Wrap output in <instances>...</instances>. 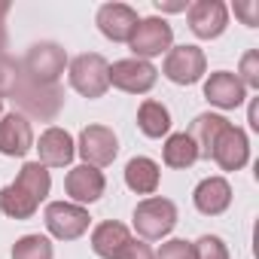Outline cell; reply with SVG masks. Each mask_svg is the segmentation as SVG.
<instances>
[{"mask_svg":"<svg viewBox=\"0 0 259 259\" xmlns=\"http://www.w3.org/2000/svg\"><path fill=\"white\" fill-rule=\"evenodd\" d=\"M52 177L40 162L22 165L19 177L0 189V213H7L13 220H31L40 207V201L49 195Z\"/></svg>","mask_w":259,"mask_h":259,"instance_id":"cell-1","label":"cell"},{"mask_svg":"<svg viewBox=\"0 0 259 259\" xmlns=\"http://www.w3.org/2000/svg\"><path fill=\"white\" fill-rule=\"evenodd\" d=\"M13 101L28 116H34L40 122H52L61 113V107H64V92L58 89V82L55 85H37V82H28L22 76L16 92H13Z\"/></svg>","mask_w":259,"mask_h":259,"instance_id":"cell-2","label":"cell"},{"mask_svg":"<svg viewBox=\"0 0 259 259\" xmlns=\"http://www.w3.org/2000/svg\"><path fill=\"white\" fill-rule=\"evenodd\" d=\"M64 64H67V52L58 43H37L28 49L22 61V76L37 85H55L58 76L64 73Z\"/></svg>","mask_w":259,"mask_h":259,"instance_id":"cell-3","label":"cell"},{"mask_svg":"<svg viewBox=\"0 0 259 259\" xmlns=\"http://www.w3.org/2000/svg\"><path fill=\"white\" fill-rule=\"evenodd\" d=\"M174 226H177V207H174L171 198L153 195V198H144V201L135 207V229H138V235L147 238V241L165 238Z\"/></svg>","mask_w":259,"mask_h":259,"instance_id":"cell-4","label":"cell"},{"mask_svg":"<svg viewBox=\"0 0 259 259\" xmlns=\"http://www.w3.org/2000/svg\"><path fill=\"white\" fill-rule=\"evenodd\" d=\"M70 85L82 98H101L110 89V64L98 52H85L70 61Z\"/></svg>","mask_w":259,"mask_h":259,"instance_id":"cell-5","label":"cell"},{"mask_svg":"<svg viewBox=\"0 0 259 259\" xmlns=\"http://www.w3.org/2000/svg\"><path fill=\"white\" fill-rule=\"evenodd\" d=\"M46 229L58 238V241H76L79 235L89 232V210L82 204H70V201H52L46 204Z\"/></svg>","mask_w":259,"mask_h":259,"instance_id":"cell-6","label":"cell"},{"mask_svg":"<svg viewBox=\"0 0 259 259\" xmlns=\"http://www.w3.org/2000/svg\"><path fill=\"white\" fill-rule=\"evenodd\" d=\"M159 79V70L144 58H122L110 67V85L128 95H147Z\"/></svg>","mask_w":259,"mask_h":259,"instance_id":"cell-7","label":"cell"},{"mask_svg":"<svg viewBox=\"0 0 259 259\" xmlns=\"http://www.w3.org/2000/svg\"><path fill=\"white\" fill-rule=\"evenodd\" d=\"M76 153L85 159V165L104 168V165H110V162L116 159L119 141H116V135L110 132L107 125H89V128H82V135H79Z\"/></svg>","mask_w":259,"mask_h":259,"instance_id":"cell-8","label":"cell"},{"mask_svg":"<svg viewBox=\"0 0 259 259\" xmlns=\"http://www.w3.org/2000/svg\"><path fill=\"white\" fill-rule=\"evenodd\" d=\"M207 58L198 46H174L165 58V76L177 85H192L204 76Z\"/></svg>","mask_w":259,"mask_h":259,"instance_id":"cell-9","label":"cell"},{"mask_svg":"<svg viewBox=\"0 0 259 259\" xmlns=\"http://www.w3.org/2000/svg\"><path fill=\"white\" fill-rule=\"evenodd\" d=\"M171 40H174V31L165 19H144L135 31V37L128 40L135 49V58H153V55H162L165 49H171Z\"/></svg>","mask_w":259,"mask_h":259,"instance_id":"cell-10","label":"cell"},{"mask_svg":"<svg viewBox=\"0 0 259 259\" xmlns=\"http://www.w3.org/2000/svg\"><path fill=\"white\" fill-rule=\"evenodd\" d=\"M210 159L223 168V171H241L250 159V144H247V135L241 128H235L232 122L220 132L217 144H213V153Z\"/></svg>","mask_w":259,"mask_h":259,"instance_id":"cell-11","label":"cell"},{"mask_svg":"<svg viewBox=\"0 0 259 259\" xmlns=\"http://www.w3.org/2000/svg\"><path fill=\"white\" fill-rule=\"evenodd\" d=\"M138 25H141L138 13L125 4H104L98 10V31L113 43H128L135 37Z\"/></svg>","mask_w":259,"mask_h":259,"instance_id":"cell-12","label":"cell"},{"mask_svg":"<svg viewBox=\"0 0 259 259\" xmlns=\"http://www.w3.org/2000/svg\"><path fill=\"white\" fill-rule=\"evenodd\" d=\"M229 25V10L223 0H195L189 7V28L201 40H213L226 31Z\"/></svg>","mask_w":259,"mask_h":259,"instance_id":"cell-13","label":"cell"},{"mask_svg":"<svg viewBox=\"0 0 259 259\" xmlns=\"http://www.w3.org/2000/svg\"><path fill=\"white\" fill-rule=\"evenodd\" d=\"M64 189H67V195H70L76 204H92V201H98V198L104 195L107 180H104V174H101L98 168H92V165H76V168L67 171Z\"/></svg>","mask_w":259,"mask_h":259,"instance_id":"cell-14","label":"cell"},{"mask_svg":"<svg viewBox=\"0 0 259 259\" xmlns=\"http://www.w3.org/2000/svg\"><path fill=\"white\" fill-rule=\"evenodd\" d=\"M204 98H207L213 107H220V110H235V107L244 104L247 89H244V82L238 79V73L217 70V73H210V79L204 82Z\"/></svg>","mask_w":259,"mask_h":259,"instance_id":"cell-15","label":"cell"},{"mask_svg":"<svg viewBox=\"0 0 259 259\" xmlns=\"http://www.w3.org/2000/svg\"><path fill=\"white\" fill-rule=\"evenodd\" d=\"M34 147L31 122L22 113H10L0 119V153L4 156H25Z\"/></svg>","mask_w":259,"mask_h":259,"instance_id":"cell-16","label":"cell"},{"mask_svg":"<svg viewBox=\"0 0 259 259\" xmlns=\"http://www.w3.org/2000/svg\"><path fill=\"white\" fill-rule=\"evenodd\" d=\"M40 165L43 168H64L70 165L76 147H73V138L64 132V128H46V132L40 135Z\"/></svg>","mask_w":259,"mask_h":259,"instance_id":"cell-17","label":"cell"},{"mask_svg":"<svg viewBox=\"0 0 259 259\" xmlns=\"http://www.w3.org/2000/svg\"><path fill=\"white\" fill-rule=\"evenodd\" d=\"M192 201L204 217H220L232 204V186H229L226 177H207V180H201L195 186Z\"/></svg>","mask_w":259,"mask_h":259,"instance_id":"cell-18","label":"cell"},{"mask_svg":"<svg viewBox=\"0 0 259 259\" xmlns=\"http://www.w3.org/2000/svg\"><path fill=\"white\" fill-rule=\"evenodd\" d=\"M229 125V119L226 116H220V113H201V116H195V122L189 125V138H192V144H195V150H198V159H210V153H213V144H217V138H220V132Z\"/></svg>","mask_w":259,"mask_h":259,"instance_id":"cell-19","label":"cell"},{"mask_svg":"<svg viewBox=\"0 0 259 259\" xmlns=\"http://www.w3.org/2000/svg\"><path fill=\"white\" fill-rule=\"evenodd\" d=\"M128 241H132V232L116 220H107V223L95 226V232H92V250L101 259H116Z\"/></svg>","mask_w":259,"mask_h":259,"instance_id":"cell-20","label":"cell"},{"mask_svg":"<svg viewBox=\"0 0 259 259\" xmlns=\"http://www.w3.org/2000/svg\"><path fill=\"white\" fill-rule=\"evenodd\" d=\"M125 183L138 195H153L159 189V165L147 156H138L125 165Z\"/></svg>","mask_w":259,"mask_h":259,"instance_id":"cell-21","label":"cell"},{"mask_svg":"<svg viewBox=\"0 0 259 259\" xmlns=\"http://www.w3.org/2000/svg\"><path fill=\"white\" fill-rule=\"evenodd\" d=\"M138 128L147 138H162L171 132V113L162 101H144L138 110Z\"/></svg>","mask_w":259,"mask_h":259,"instance_id":"cell-22","label":"cell"},{"mask_svg":"<svg viewBox=\"0 0 259 259\" xmlns=\"http://www.w3.org/2000/svg\"><path fill=\"white\" fill-rule=\"evenodd\" d=\"M198 162V150H195V144H192V138L186 135V132H180V135H171L168 138V144H165V165L168 168H192Z\"/></svg>","mask_w":259,"mask_h":259,"instance_id":"cell-23","label":"cell"},{"mask_svg":"<svg viewBox=\"0 0 259 259\" xmlns=\"http://www.w3.org/2000/svg\"><path fill=\"white\" fill-rule=\"evenodd\" d=\"M52 256H55V250H52L49 238H43V235H25L13 247V259H52Z\"/></svg>","mask_w":259,"mask_h":259,"instance_id":"cell-24","label":"cell"},{"mask_svg":"<svg viewBox=\"0 0 259 259\" xmlns=\"http://www.w3.org/2000/svg\"><path fill=\"white\" fill-rule=\"evenodd\" d=\"M192 250H195V259H229V250H226L223 238H217V235H201L192 244Z\"/></svg>","mask_w":259,"mask_h":259,"instance_id":"cell-25","label":"cell"},{"mask_svg":"<svg viewBox=\"0 0 259 259\" xmlns=\"http://www.w3.org/2000/svg\"><path fill=\"white\" fill-rule=\"evenodd\" d=\"M19 79H22V64H16L7 55H0V98L13 95L16 85H19Z\"/></svg>","mask_w":259,"mask_h":259,"instance_id":"cell-26","label":"cell"},{"mask_svg":"<svg viewBox=\"0 0 259 259\" xmlns=\"http://www.w3.org/2000/svg\"><path fill=\"white\" fill-rule=\"evenodd\" d=\"M241 82H244V89L250 85V89H259V52L256 49H250L244 58H241V76H238Z\"/></svg>","mask_w":259,"mask_h":259,"instance_id":"cell-27","label":"cell"},{"mask_svg":"<svg viewBox=\"0 0 259 259\" xmlns=\"http://www.w3.org/2000/svg\"><path fill=\"white\" fill-rule=\"evenodd\" d=\"M156 259H195V250H192V244H189V241L174 238V241L162 244V250L156 253Z\"/></svg>","mask_w":259,"mask_h":259,"instance_id":"cell-28","label":"cell"},{"mask_svg":"<svg viewBox=\"0 0 259 259\" xmlns=\"http://www.w3.org/2000/svg\"><path fill=\"white\" fill-rule=\"evenodd\" d=\"M116 259H156V253L150 250V244H144V241H128L125 247H122V253L116 256Z\"/></svg>","mask_w":259,"mask_h":259,"instance_id":"cell-29","label":"cell"},{"mask_svg":"<svg viewBox=\"0 0 259 259\" xmlns=\"http://www.w3.org/2000/svg\"><path fill=\"white\" fill-rule=\"evenodd\" d=\"M235 13L244 19V25H250V28H256V25H259V4H238V7H235Z\"/></svg>","mask_w":259,"mask_h":259,"instance_id":"cell-30","label":"cell"},{"mask_svg":"<svg viewBox=\"0 0 259 259\" xmlns=\"http://www.w3.org/2000/svg\"><path fill=\"white\" fill-rule=\"evenodd\" d=\"M156 7H159V10H168V13H180V10H186V4H162V0H159Z\"/></svg>","mask_w":259,"mask_h":259,"instance_id":"cell-31","label":"cell"},{"mask_svg":"<svg viewBox=\"0 0 259 259\" xmlns=\"http://www.w3.org/2000/svg\"><path fill=\"white\" fill-rule=\"evenodd\" d=\"M250 125H253V128H259V107H256V104L250 107Z\"/></svg>","mask_w":259,"mask_h":259,"instance_id":"cell-32","label":"cell"},{"mask_svg":"<svg viewBox=\"0 0 259 259\" xmlns=\"http://www.w3.org/2000/svg\"><path fill=\"white\" fill-rule=\"evenodd\" d=\"M7 13H10V4H7V0H0V22L7 19Z\"/></svg>","mask_w":259,"mask_h":259,"instance_id":"cell-33","label":"cell"},{"mask_svg":"<svg viewBox=\"0 0 259 259\" xmlns=\"http://www.w3.org/2000/svg\"><path fill=\"white\" fill-rule=\"evenodd\" d=\"M4 46H7V31H4V25H0V55H4Z\"/></svg>","mask_w":259,"mask_h":259,"instance_id":"cell-34","label":"cell"},{"mask_svg":"<svg viewBox=\"0 0 259 259\" xmlns=\"http://www.w3.org/2000/svg\"><path fill=\"white\" fill-rule=\"evenodd\" d=\"M0 113H4V98H0Z\"/></svg>","mask_w":259,"mask_h":259,"instance_id":"cell-35","label":"cell"}]
</instances>
